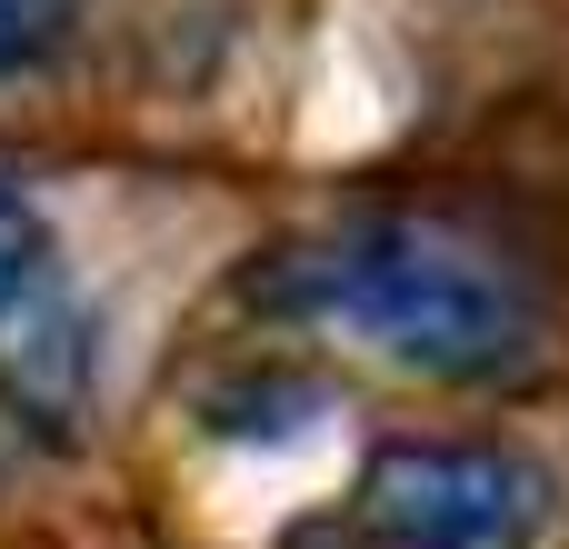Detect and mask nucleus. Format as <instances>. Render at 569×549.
Listing matches in <instances>:
<instances>
[{"label": "nucleus", "instance_id": "nucleus-1", "mask_svg": "<svg viewBox=\"0 0 569 549\" xmlns=\"http://www.w3.org/2000/svg\"><path fill=\"white\" fill-rule=\"evenodd\" d=\"M280 300L360 330L370 350L430 380H530L550 360L540 280L440 220H350L340 240L280 270Z\"/></svg>", "mask_w": 569, "mask_h": 549}, {"label": "nucleus", "instance_id": "nucleus-2", "mask_svg": "<svg viewBox=\"0 0 569 549\" xmlns=\"http://www.w3.org/2000/svg\"><path fill=\"white\" fill-rule=\"evenodd\" d=\"M550 480L480 440H390L350 500V549H530Z\"/></svg>", "mask_w": 569, "mask_h": 549}, {"label": "nucleus", "instance_id": "nucleus-3", "mask_svg": "<svg viewBox=\"0 0 569 549\" xmlns=\"http://www.w3.org/2000/svg\"><path fill=\"white\" fill-rule=\"evenodd\" d=\"M40 270H50V220L30 210V190L0 180V320L40 290Z\"/></svg>", "mask_w": 569, "mask_h": 549}, {"label": "nucleus", "instance_id": "nucleus-4", "mask_svg": "<svg viewBox=\"0 0 569 549\" xmlns=\"http://www.w3.org/2000/svg\"><path fill=\"white\" fill-rule=\"evenodd\" d=\"M70 20H80V0H0V80L10 70H40L70 40Z\"/></svg>", "mask_w": 569, "mask_h": 549}]
</instances>
